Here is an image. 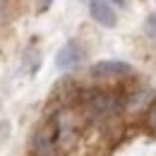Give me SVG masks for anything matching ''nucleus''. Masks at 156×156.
I'll return each mask as SVG.
<instances>
[{"label":"nucleus","instance_id":"f257e3e1","mask_svg":"<svg viewBox=\"0 0 156 156\" xmlns=\"http://www.w3.org/2000/svg\"><path fill=\"white\" fill-rule=\"evenodd\" d=\"M91 77L98 79H115V77H127L132 75V65L125 60H98L91 65Z\"/></svg>","mask_w":156,"mask_h":156},{"label":"nucleus","instance_id":"f03ea898","mask_svg":"<svg viewBox=\"0 0 156 156\" xmlns=\"http://www.w3.org/2000/svg\"><path fill=\"white\" fill-rule=\"evenodd\" d=\"M84 60V48L79 46V41H67V43H62L60 46V51L55 53V67L58 70H72V67H77L79 62Z\"/></svg>","mask_w":156,"mask_h":156},{"label":"nucleus","instance_id":"7ed1b4c3","mask_svg":"<svg viewBox=\"0 0 156 156\" xmlns=\"http://www.w3.org/2000/svg\"><path fill=\"white\" fill-rule=\"evenodd\" d=\"M89 15L96 24L106 27V29H113L118 24V12L108 0H89Z\"/></svg>","mask_w":156,"mask_h":156},{"label":"nucleus","instance_id":"20e7f679","mask_svg":"<svg viewBox=\"0 0 156 156\" xmlns=\"http://www.w3.org/2000/svg\"><path fill=\"white\" fill-rule=\"evenodd\" d=\"M31 151L36 156H53L55 151V139L51 135L48 127H39L31 137Z\"/></svg>","mask_w":156,"mask_h":156},{"label":"nucleus","instance_id":"39448f33","mask_svg":"<svg viewBox=\"0 0 156 156\" xmlns=\"http://www.w3.org/2000/svg\"><path fill=\"white\" fill-rule=\"evenodd\" d=\"M118 108V98L113 94H106V91H98L89 98V111L94 115H111Z\"/></svg>","mask_w":156,"mask_h":156},{"label":"nucleus","instance_id":"423d86ee","mask_svg":"<svg viewBox=\"0 0 156 156\" xmlns=\"http://www.w3.org/2000/svg\"><path fill=\"white\" fill-rule=\"evenodd\" d=\"M144 29H147L149 36H154V39H156V12H151V15L144 20Z\"/></svg>","mask_w":156,"mask_h":156},{"label":"nucleus","instance_id":"0eeeda50","mask_svg":"<svg viewBox=\"0 0 156 156\" xmlns=\"http://www.w3.org/2000/svg\"><path fill=\"white\" fill-rule=\"evenodd\" d=\"M149 125L156 130V98L149 103Z\"/></svg>","mask_w":156,"mask_h":156},{"label":"nucleus","instance_id":"6e6552de","mask_svg":"<svg viewBox=\"0 0 156 156\" xmlns=\"http://www.w3.org/2000/svg\"><path fill=\"white\" fill-rule=\"evenodd\" d=\"M7 22V0H0V27Z\"/></svg>","mask_w":156,"mask_h":156},{"label":"nucleus","instance_id":"1a4fd4ad","mask_svg":"<svg viewBox=\"0 0 156 156\" xmlns=\"http://www.w3.org/2000/svg\"><path fill=\"white\" fill-rule=\"evenodd\" d=\"M10 137V122H0V144Z\"/></svg>","mask_w":156,"mask_h":156},{"label":"nucleus","instance_id":"9d476101","mask_svg":"<svg viewBox=\"0 0 156 156\" xmlns=\"http://www.w3.org/2000/svg\"><path fill=\"white\" fill-rule=\"evenodd\" d=\"M51 5H53V0H36V10L39 12H46Z\"/></svg>","mask_w":156,"mask_h":156},{"label":"nucleus","instance_id":"9b49d317","mask_svg":"<svg viewBox=\"0 0 156 156\" xmlns=\"http://www.w3.org/2000/svg\"><path fill=\"white\" fill-rule=\"evenodd\" d=\"M111 5H115V7H127V0H108Z\"/></svg>","mask_w":156,"mask_h":156}]
</instances>
